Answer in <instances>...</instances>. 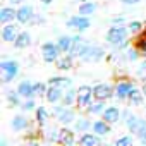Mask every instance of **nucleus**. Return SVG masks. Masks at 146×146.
<instances>
[{
    "mask_svg": "<svg viewBox=\"0 0 146 146\" xmlns=\"http://www.w3.org/2000/svg\"><path fill=\"white\" fill-rule=\"evenodd\" d=\"M122 119L125 120L127 129H129L132 134H137V137H139L143 143H146V120L141 119V117L132 115L129 110L122 112Z\"/></svg>",
    "mask_w": 146,
    "mask_h": 146,
    "instance_id": "nucleus-1",
    "label": "nucleus"
},
{
    "mask_svg": "<svg viewBox=\"0 0 146 146\" xmlns=\"http://www.w3.org/2000/svg\"><path fill=\"white\" fill-rule=\"evenodd\" d=\"M127 31L129 29L124 28V26H113L107 33V41L113 46H124L125 40H127Z\"/></svg>",
    "mask_w": 146,
    "mask_h": 146,
    "instance_id": "nucleus-2",
    "label": "nucleus"
},
{
    "mask_svg": "<svg viewBox=\"0 0 146 146\" xmlns=\"http://www.w3.org/2000/svg\"><path fill=\"white\" fill-rule=\"evenodd\" d=\"M105 53H103V48L102 46H95L91 43H84V46H83V50L79 53V58L84 60V62H96Z\"/></svg>",
    "mask_w": 146,
    "mask_h": 146,
    "instance_id": "nucleus-3",
    "label": "nucleus"
},
{
    "mask_svg": "<svg viewBox=\"0 0 146 146\" xmlns=\"http://www.w3.org/2000/svg\"><path fill=\"white\" fill-rule=\"evenodd\" d=\"M0 69H2V81L11 83L19 72V64L16 60H4L0 62Z\"/></svg>",
    "mask_w": 146,
    "mask_h": 146,
    "instance_id": "nucleus-4",
    "label": "nucleus"
},
{
    "mask_svg": "<svg viewBox=\"0 0 146 146\" xmlns=\"http://www.w3.org/2000/svg\"><path fill=\"white\" fill-rule=\"evenodd\" d=\"M90 26H91V23H90L88 16H83V14L74 16V17H70V19L67 21V28L76 29V31H79V33H81V31H86Z\"/></svg>",
    "mask_w": 146,
    "mask_h": 146,
    "instance_id": "nucleus-5",
    "label": "nucleus"
},
{
    "mask_svg": "<svg viewBox=\"0 0 146 146\" xmlns=\"http://www.w3.org/2000/svg\"><path fill=\"white\" fill-rule=\"evenodd\" d=\"M58 52H62V50H60V46L57 43L48 41V43H45L41 46V57H43L45 62H55L58 58Z\"/></svg>",
    "mask_w": 146,
    "mask_h": 146,
    "instance_id": "nucleus-6",
    "label": "nucleus"
},
{
    "mask_svg": "<svg viewBox=\"0 0 146 146\" xmlns=\"http://www.w3.org/2000/svg\"><path fill=\"white\" fill-rule=\"evenodd\" d=\"M95 95H93V88H90V86H81L79 90H78V107H81V108H88L90 105H91V98H93Z\"/></svg>",
    "mask_w": 146,
    "mask_h": 146,
    "instance_id": "nucleus-7",
    "label": "nucleus"
},
{
    "mask_svg": "<svg viewBox=\"0 0 146 146\" xmlns=\"http://www.w3.org/2000/svg\"><path fill=\"white\" fill-rule=\"evenodd\" d=\"M53 113L57 115V120L60 124H70L74 120V110H70L67 105L64 107H53Z\"/></svg>",
    "mask_w": 146,
    "mask_h": 146,
    "instance_id": "nucleus-8",
    "label": "nucleus"
},
{
    "mask_svg": "<svg viewBox=\"0 0 146 146\" xmlns=\"http://www.w3.org/2000/svg\"><path fill=\"white\" fill-rule=\"evenodd\" d=\"M93 95H95L96 100H107V98H110V96L113 95V90H112L110 84L100 83V84H96V86L93 88Z\"/></svg>",
    "mask_w": 146,
    "mask_h": 146,
    "instance_id": "nucleus-9",
    "label": "nucleus"
},
{
    "mask_svg": "<svg viewBox=\"0 0 146 146\" xmlns=\"http://www.w3.org/2000/svg\"><path fill=\"white\" fill-rule=\"evenodd\" d=\"M33 17H35V9H33L31 5H23V7L17 11V21H19L21 24L31 23Z\"/></svg>",
    "mask_w": 146,
    "mask_h": 146,
    "instance_id": "nucleus-10",
    "label": "nucleus"
},
{
    "mask_svg": "<svg viewBox=\"0 0 146 146\" xmlns=\"http://www.w3.org/2000/svg\"><path fill=\"white\" fill-rule=\"evenodd\" d=\"M17 36H19L17 26H14V24H5V26L2 28V40H4V41L12 43V41H16Z\"/></svg>",
    "mask_w": 146,
    "mask_h": 146,
    "instance_id": "nucleus-11",
    "label": "nucleus"
},
{
    "mask_svg": "<svg viewBox=\"0 0 146 146\" xmlns=\"http://www.w3.org/2000/svg\"><path fill=\"white\" fill-rule=\"evenodd\" d=\"M132 83H129V81H120L117 86H115V96L119 98V100H125L127 96H129V93L132 91Z\"/></svg>",
    "mask_w": 146,
    "mask_h": 146,
    "instance_id": "nucleus-12",
    "label": "nucleus"
},
{
    "mask_svg": "<svg viewBox=\"0 0 146 146\" xmlns=\"http://www.w3.org/2000/svg\"><path fill=\"white\" fill-rule=\"evenodd\" d=\"M17 91H19V95H21L23 98H33V96H36V95H35V84L29 83V81H23V83H19Z\"/></svg>",
    "mask_w": 146,
    "mask_h": 146,
    "instance_id": "nucleus-13",
    "label": "nucleus"
},
{
    "mask_svg": "<svg viewBox=\"0 0 146 146\" xmlns=\"http://www.w3.org/2000/svg\"><path fill=\"white\" fill-rule=\"evenodd\" d=\"M62 91H64L62 88H57V86H48V91H46L45 98H46L50 103H57V102H60V100H62V96H64V93H62Z\"/></svg>",
    "mask_w": 146,
    "mask_h": 146,
    "instance_id": "nucleus-14",
    "label": "nucleus"
},
{
    "mask_svg": "<svg viewBox=\"0 0 146 146\" xmlns=\"http://www.w3.org/2000/svg\"><path fill=\"white\" fill-rule=\"evenodd\" d=\"M102 115H103V119H105L107 122L113 124V122H119V119H120V110H119L117 107H107Z\"/></svg>",
    "mask_w": 146,
    "mask_h": 146,
    "instance_id": "nucleus-15",
    "label": "nucleus"
},
{
    "mask_svg": "<svg viewBox=\"0 0 146 146\" xmlns=\"http://www.w3.org/2000/svg\"><path fill=\"white\" fill-rule=\"evenodd\" d=\"M14 19H17V11H14L12 7H4L0 11V23L2 24H7Z\"/></svg>",
    "mask_w": 146,
    "mask_h": 146,
    "instance_id": "nucleus-16",
    "label": "nucleus"
},
{
    "mask_svg": "<svg viewBox=\"0 0 146 146\" xmlns=\"http://www.w3.org/2000/svg\"><path fill=\"white\" fill-rule=\"evenodd\" d=\"M78 143H79L81 146H96V144H100V137H98L96 132H95V134H86V132H84Z\"/></svg>",
    "mask_w": 146,
    "mask_h": 146,
    "instance_id": "nucleus-17",
    "label": "nucleus"
},
{
    "mask_svg": "<svg viewBox=\"0 0 146 146\" xmlns=\"http://www.w3.org/2000/svg\"><path fill=\"white\" fill-rule=\"evenodd\" d=\"M93 131L98 136H105V134L110 132V122H107L105 119L103 120H96V122H93Z\"/></svg>",
    "mask_w": 146,
    "mask_h": 146,
    "instance_id": "nucleus-18",
    "label": "nucleus"
},
{
    "mask_svg": "<svg viewBox=\"0 0 146 146\" xmlns=\"http://www.w3.org/2000/svg\"><path fill=\"white\" fill-rule=\"evenodd\" d=\"M84 43H86V41H84L81 36H74V41H72V48H70L69 55H70V57H79V53H81Z\"/></svg>",
    "mask_w": 146,
    "mask_h": 146,
    "instance_id": "nucleus-19",
    "label": "nucleus"
},
{
    "mask_svg": "<svg viewBox=\"0 0 146 146\" xmlns=\"http://www.w3.org/2000/svg\"><path fill=\"white\" fill-rule=\"evenodd\" d=\"M143 96H144V93L141 91V90H137V88H132V91L129 93V96H127V100H129V103L131 105H141L143 103Z\"/></svg>",
    "mask_w": 146,
    "mask_h": 146,
    "instance_id": "nucleus-20",
    "label": "nucleus"
},
{
    "mask_svg": "<svg viewBox=\"0 0 146 146\" xmlns=\"http://www.w3.org/2000/svg\"><path fill=\"white\" fill-rule=\"evenodd\" d=\"M76 100H78V91H74L72 88H67V90L64 91V96H62V103H64V105L70 107Z\"/></svg>",
    "mask_w": 146,
    "mask_h": 146,
    "instance_id": "nucleus-21",
    "label": "nucleus"
},
{
    "mask_svg": "<svg viewBox=\"0 0 146 146\" xmlns=\"http://www.w3.org/2000/svg\"><path fill=\"white\" fill-rule=\"evenodd\" d=\"M58 143H60V144H74V134H72V131H69V129H60Z\"/></svg>",
    "mask_w": 146,
    "mask_h": 146,
    "instance_id": "nucleus-22",
    "label": "nucleus"
},
{
    "mask_svg": "<svg viewBox=\"0 0 146 146\" xmlns=\"http://www.w3.org/2000/svg\"><path fill=\"white\" fill-rule=\"evenodd\" d=\"M70 79L69 78H52L48 81V86H57V88H62V90H67L70 88Z\"/></svg>",
    "mask_w": 146,
    "mask_h": 146,
    "instance_id": "nucleus-23",
    "label": "nucleus"
},
{
    "mask_svg": "<svg viewBox=\"0 0 146 146\" xmlns=\"http://www.w3.org/2000/svg\"><path fill=\"white\" fill-rule=\"evenodd\" d=\"M11 127H12L14 131H24V129L28 127V119L23 117V115H16V117L12 119V122H11Z\"/></svg>",
    "mask_w": 146,
    "mask_h": 146,
    "instance_id": "nucleus-24",
    "label": "nucleus"
},
{
    "mask_svg": "<svg viewBox=\"0 0 146 146\" xmlns=\"http://www.w3.org/2000/svg\"><path fill=\"white\" fill-rule=\"evenodd\" d=\"M72 41H74V36H60L58 38V41H57V45L60 46V50L62 52H70V48H72Z\"/></svg>",
    "mask_w": 146,
    "mask_h": 146,
    "instance_id": "nucleus-25",
    "label": "nucleus"
},
{
    "mask_svg": "<svg viewBox=\"0 0 146 146\" xmlns=\"http://www.w3.org/2000/svg\"><path fill=\"white\" fill-rule=\"evenodd\" d=\"M29 43H31V36H29V33H19V36H17L16 41H14V45H16L17 48H26Z\"/></svg>",
    "mask_w": 146,
    "mask_h": 146,
    "instance_id": "nucleus-26",
    "label": "nucleus"
},
{
    "mask_svg": "<svg viewBox=\"0 0 146 146\" xmlns=\"http://www.w3.org/2000/svg\"><path fill=\"white\" fill-rule=\"evenodd\" d=\"M95 11H96V4H93V2H83L79 7V14H83V16H91Z\"/></svg>",
    "mask_w": 146,
    "mask_h": 146,
    "instance_id": "nucleus-27",
    "label": "nucleus"
},
{
    "mask_svg": "<svg viewBox=\"0 0 146 146\" xmlns=\"http://www.w3.org/2000/svg\"><path fill=\"white\" fill-rule=\"evenodd\" d=\"M57 67H58L60 70H69V69L72 67V57L67 53V57H64V58H57Z\"/></svg>",
    "mask_w": 146,
    "mask_h": 146,
    "instance_id": "nucleus-28",
    "label": "nucleus"
},
{
    "mask_svg": "<svg viewBox=\"0 0 146 146\" xmlns=\"http://www.w3.org/2000/svg\"><path fill=\"white\" fill-rule=\"evenodd\" d=\"M36 120H38L40 125H45L48 122V112H46L45 107H38L36 108Z\"/></svg>",
    "mask_w": 146,
    "mask_h": 146,
    "instance_id": "nucleus-29",
    "label": "nucleus"
},
{
    "mask_svg": "<svg viewBox=\"0 0 146 146\" xmlns=\"http://www.w3.org/2000/svg\"><path fill=\"white\" fill-rule=\"evenodd\" d=\"M103 107H105V105H103V100H98L96 103H91V105L88 107V112H90V113H96V115H98V113H103V110H105Z\"/></svg>",
    "mask_w": 146,
    "mask_h": 146,
    "instance_id": "nucleus-30",
    "label": "nucleus"
},
{
    "mask_svg": "<svg viewBox=\"0 0 146 146\" xmlns=\"http://www.w3.org/2000/svg\"><path fill=\"white\" fill-rule=\"evenodd\" d=\"M90 127H93V124H90L88 119H79V120H76V129H78V131L86 132Z\"/></svg>",
    "mask_w": 146,
    "mask_h": 146,
    "instance_id": "nucleus-31",
    "label": "nucleus"
},
{
    "mask_svg": "<svg viewBox=\"0 0 146 146\" xmlns=\"http://www.w3.org/2000/svg\"><path fill=\"white\" fill-rule=\"evenodd\" d=\"M46 91H48V88L45 83H35V95L36 96H45Z\"/></svg>",
    "mask_w": 146,
    "mask_h": 146,
    "instance_id": "nucleus-32",
    "label": "nucleus"
},
{
    "mask_svg": "<svg viewBox=\"0 0 146 146\" xmlns=\"http://www.w3.org/2000/svg\"><path fill=\"white\" fill-rule=\"evenodd\" d=\"M19 96H21L19 91H16V93H14V91H9V93H7V100H9V103H11V105H16V107L21 103V102H19Z\"/></svg>",
    "mask_w": 146,
    "mask_h": 146,
    "instance_id": "nucleus-33",
    "label": "nucleus"
},
{
    "mask_svg": "<svg viewBox=\"0 0 146 146\" xmlns=\"http://www.w3.org/2000/svg\"><path fill=\"white\" fill-rule=\"evenodd\" d=\"M21 108H23L24 112H31V110H35V102H33V98H26V102L21 105Z\"/></svg>",
    "mask_w": 146,
    "mask_h": 146,
    "instance_id": "nucleus-34",
    "label": "nucleus"
},
{
    "mask_svg": "<svg viewBox=\"0 0 146 146\" xmlns=\"http://www.w3.org/2000/svg\"><path fill=\"white\" fill-rule=\"evenodd\" d=\"M58 134H60V131H57L55 127H52V129L48 131V136H46V137H48L50 143H53V141H58Z\"/></svg>",
    "mask_w": 146,
    "mask_h": 146,
    "instance_id": "nucleus-35",
    "label": "nucleus"
},
{
    "mask_svg": "<svg viewBox=\"0 0 146 146\" xmlns=\"http://www.w3.org/2000/svg\"><path fill=\"white\" fill-rule=\"evenodd\" d=\"M115 144H117V146H129V144H132V139H131L129 136H122V137H119V139L115 141Z\"/></svg>",
    "mask_w": 146,
    "mask_h": 146,
    "instance_id": "nucleus-36",
    "label": "nucleus"
},
{
    "mask_svg": "<svg viewBox=\"0 0 146 146\" xmlns=\"http://www.w3.org/2000/svg\"><path fill=\"white\" fill-rule=\"evenodd\" d=\"M141 28H143V23H139V21H132L129 24V31L131 33H137V31H141Z\"/></svg>",
    "mask_w": 146,
    "mask_h": 146,
    "instance_id": "nucleus-37",
    "label": "nucleus"
},
{
    "mask_svg": "<svg viewBox=\"0 0 146 146\" xmlns=\"http://www.w3.org/2000/svg\"><path fill=\"white\" fill-rule=\"evenodd\" d=\"M137 76H139L141 79H144V81H146V60L139 65V69H137Z\"/></svg>",
    "mask_w": 146,
    "mask_h": 146,
    "instance_id": "nucleus-38",
    "label": "nucleus"
},
{
    "mask_svg": "<svg viewBox=\"0 0 146 146\" xmlns=\"http://www.w3.org/2000/svg\"><path fill=\"white\" fill-rule=\"evenodd\" d=\"M137 48H139V52H141L143 55H146V36H143V38L139 40V43H137Z\"/></svg>",
    "mask_w": 146,
    "mask_h": 146,
    "instance_id": "nucleus-39",
    "label": "nucleus"
},
{
    "mask_svg": "<svg viewBox=\"0 0 146 146\" xmlns=\"http://www.w3.org/2000/svg\"><path fill=\"white\" fill-rule=\"evenodd\" d=\"M127 57H129V60H137V50H129Z\"/></svg>",
    "mask_w": 146,
    "mask_h": 146,
    "instance_id": "nucleus-40",
    "label": "nucleus"
},
{
    "mask_svg": "<svg viewBox=\"0 0 146 146\" xmlns=\"http://www.w3.org/2000/svg\"><path fill=\"white\" fill-rule=\"evenodd\" d=\"M139 0H122V4H127V5H132V4H137Z\"/></svg>",
    "mask_w": 146,
    "mask_h": 146,
    "instance_id": "nucleus-41",
    "label": "nucleus"
},
{
    "mask_svg": "<svg viewBox=\"0 0 146 146\" xmlns=\"http://www.w3.org/2000/svg\"><path fill=\"white\" fill-rule=\"evenodd\" d=\"M9 2H11V4H14V5H16V4H21V2H23V0H9Z\"/></svg>",
    "mask_w": 146,
    "mask_h": 146,
    "instance_id": "nucleus-42",
    "label": "nucleus"
},
{
    "mask_svg": "<svg viewBox=\"0 0 146 146\" xmlns=\"http://www.w3.org/2000/svg\"><path fill=\"white\" fill-rule=\"evenodd\" d=\"M40 2H41V4H52L53 0H40Z\"/></svg>",
    "mask_w": 146,
    "mask_h": 146,
    "instance_id": "nucleus-43",
    "label": "nucleus"
},
{
    "mask_svg": "<svg viewBox=\"0 0 146 146\" xmlns=\"http://www.w3.org/2000/svg\"><path fill=\"white\" fill-rule=\"evenodd\" d=\"M143 93H144V96H146V83L143 84Z\"/></svg>",
    "mask_w": 146,
    "mask_h": 146,
    "instance_id": "nucleus-44",
    "label": "nucleus"
},
{
    "mask_svg": "<svg viewBox=\"0 0 146 146\" xmlns=\"http://www.w3.org/2000/svg\"><path fill=\"white\" fill-rule=\"evenodd\" d=\"M81 2H86V0H81Z\"/></svg>",
    "mask_w": 146,
    "mask_h": 146,
    "instance_id": "nucleus-45",
    "label": "nucleus"
}]
</instances>
